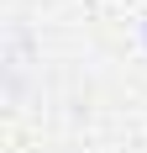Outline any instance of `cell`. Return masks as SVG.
Wrapping results in <instances>:
<instances>
[{
    "label": "cell",
    "mask_w": 147,
    "mask_h": 153,
    "mask_svg": "<svg viewBox=\"0 0 147 153\" xmlns=\"http://www.w3.org/2000/svg\"><path fill=\"white\" fill-rule=\"evenodd\" d=\"M142 42H147V16H142Z\"/></svg>",
    "instance_id": "1"
}]
</instances>
